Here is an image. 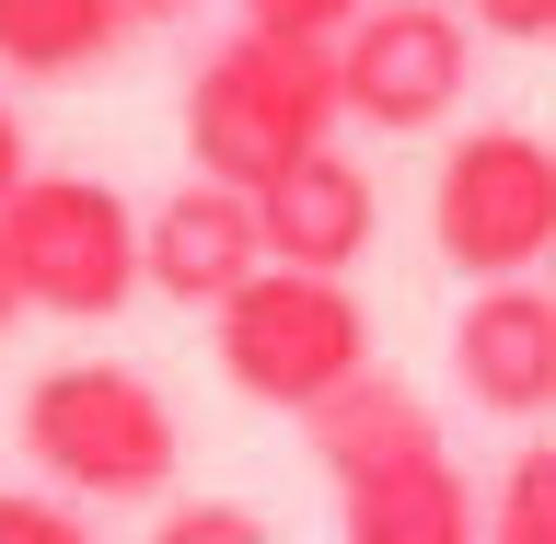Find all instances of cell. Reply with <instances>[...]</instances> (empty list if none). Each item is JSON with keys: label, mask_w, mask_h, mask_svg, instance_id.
Returning <instances> with one entry per match:
<instances>
[{"label": "cell", "mask_w": 556, "mask_h": 544, "mask_svg": "<svg viewBox=\"0 0 556 544\" xmlns=\"http://www.w3.org/2000/svg\"><path fill=\"white\" fill-rule=\"evenodd\" d=\"M0 544H93V521L70 498H35V486H0Z\"/></svg>", "instance_id": "cell-14"}, {"label": "cell", "mask_w": 556, "mask_h": 544, "mask_svg": "<svg viewBox=\"0 0 556 544\" xmlns=\"http://www.w3.org/2000/svg\"><path fill=\"white\" fill-rule=\"evenodd\" d=\"M302 429H313V464L337 476V544H486L476 486L452 476L429 406L394 371L337 382Z\"/></svg>", "instance_id": "cell-1"}, {"label": "cell", "mask_w": 556, "mask_h": 544, "mask_svg": "<svg viewBox=\"0 0 556 544\" xmlns=\"http://www.w3.org/2000/svg\"><path fill=\"white\" fill-rule=\"evenodd\" d=\"M163 12H198V0H128V24H163Z\"/></svg>", "instance_id": "cell-18"}, {"label": "cell", "mask_w": 556, "mask_h": 544, "mask_svg": "<svg viewBox=\"0 0 556 544\" xmlns=\"http://www.w3.org/2000/svg\"><path fill=\"white\" fill-rule=\"evenodd\" d=\"M208 347H220L232 394H255V406H278V417H313L337 382L371 371V313H359L348 278L255 267L232 302L208 313Z\"/></svg>", "instance_id": "cell-4"}, {"label": "cell", "mask_w": 556, "mask_h": 544, "mask_svg": "<svg viewBox=\"0 0 556 544\" xmlns=\"http://www.w3.org/2000/svg\"><path fill=\"white\" fill-rule=\"evenodd\" d=\"M128 35V0H0V69L24 81H70Z\"/></svg>", "instance_id": "cell-11"}, {"label": "cell", "mask_w": 556, "mask_h": 544, "mask_svg": "<svg viewBox=\"0 0 556 544\" xmlns=\"http://www.w3.org/2000/svg\"><path fill=\"white\" fill-rule=\"evenodd\" d=\"M486 544H556V441H521L498 498H486Z\"/></svg>", "instance_id": "cell-12"}, {"label": "cell", "mask_w": 556, "mask_h": 544, "mask_svg": "<svg viewBox=\"0 0 556 544\" xmlns=\"http://www.w3.org/2000/svg\"><path fill=\"white\" fill-rule=\"evenodd\" d=\"M337 47H313V35H267L243 24L220 35L198 59V81H186V151H198L208 186H278V174L302 163V151H325L337 139Z\"/></svg>", "instance_id": "cell-2"}, {"label": "cell", "mask_w": 556, "mask_h": 544, "mask_svg": "<svg viewBox=\"0 0 556 544\" xmlns=\"http://www.w3.org/2000/svg\"><path fill=\"white\" fill-rule=\"evenodd\" d=\"M0 267L24 313L104 325L116 302H139V208L93 174H24L0 198Z\"/></svg>", "instance_id": "cell-5"}, {"label": "cell", "mask_w": 556, "mask_h": 544, "mask_svg": "<svg viewBox=\"0 0 556 544\" xmlns=\"http://www.w3.org/2000/svg\"><path fill=\"white\" fill-rule=\"evenodd\" d=\"M24 174H35V163H24V116H12V104H0V198H12V186H24Z\"/></svg>", "instance_id": "cell-17"}, {"label": "cell", "mask_w": 556, "mask_h": 544, "mask_svg": "<svg viewBox=\"0 0 556 544\" xmlns=\"http://www.w3.org/2000/svg\"><path fill=\"white\" fill-rule=\"evenodd\" d=\"M429 243L476 278H533L556 267V139L533 128H464L429 186Z\"/></svg>", "instance_id": "cell-6"}, {"label": "cell", "mask_w": 556, "mask_h": 544, "mask_svg": "<svg viewBox=\"0 0 556 544\" xmlns=\"http://www.w3.org/2000/svg\"><path fill=\"white\" fill-rule=\"evenodd\" d=\"M174 429L163 382L128 371V359H59V371L24 382V464L59 476V498H163L174 486Z\"/></svg>", "instance_id": "cell-3"}, {"label": "cell", "mask_w": 556, "mask_h": 544, "mask_svg": "<svg viewBox=\"0 0 556 544\" xmlns=\"http://www.w3.org/2000/svg\"><path fill=\"white\" fill-rule=\"evenodd\" d=\"M255 232H267V267L348 278L371 255V232H382V198H371V174L325 139V151H302L278 186H255Z\"/></svg>", "instance_id": "cell-10"}, {"label": "cell", "mask_w": 556, "mask_h": 544, "mask_svg": "<svg viewBox=\"0 0 556 544\" xmlns=\"http://www.w3.org/2000/svg\"><path fill=\"white\" fill-rule=\"evenodd\" d=\"M12 313H24V302H12V267H0V325H12Z\"/></svg>", "instance_id": "cell-19"}, {"label": "cell", "mask_w": 556, "mask_h": 544, "mask_svg": "<svg viewBox=\"0 0 556 544\" xmlns=\"http://www.w3.org/2000/svg\"><path fill=\"white\" fill-rule=\"evenodd\" d=\"M464 81H476V24L452 0H371L337 35V104L359 128H382V139L441 128L452 104H464Z\"/></svg>", "instance_id": "cell-7"}, {"label": "cell", "mask_w": 556, "mask_h": 544, "mask_svg": "<svg viewBox=\"0 0 556 544\" xmlns=\"http://www.w3.org/2000/svg\"><path fill=\"white\" fill-rule=\"evenodd\" d=\"M151 544H278V533H267L255 510H243V498H174Z\"/></svg>", "instance_id": "cell-13"}, {"label": "cell", "mask_w": 556, "mask_h": 544, "mask_svg": "<svg viewBox=\"0 0 556 544\" xmlns=\"http://www.w3.org/2000/svg\"><path fill=\"white\" fill-rule=\"evenodd\" d=\"M545 290H556V278H545Z\"/></svg>", "instance_id": "cell-20"}, {"label": "cell", "mask_w": 556, "mask_h": 544, "mask_svg": "<svg viewBox=\"0 0 556 544\" xmlns=\"http://www.w3.org/2000/svg\"><path fill=\"white\" fill-rule=\"evenodd\" d=\"M359 12H371V0H243V24H267V35H313V47H337Z\"/></svg>", "instance_id": "cell-15"}, {"label": "cell", "mask_w": 556, "mask_h": 544, "mask_svg": "<svg viewBox=\"0 0 556 544\" xmlns=\"http://www.w3.org/2000/svg\"><path fill=\"white\" fill-rule=\"evenodd\" d=\"M255 267H267V232H255V198H243V186L186 174V186L139 220V278H151L163 302H186V313H220Z\"/></svg>", "instance_id": "cell-8"}, {"label": "cell", "mask_w": 556, "mask_h": 544, "mask_svg": "<svg viewBox=\"0 0 556 544\" xmlns=\"http://www.w3.org/2000/svg\"><path fill=\"white\" fill-rule=\"evenodd\" d=\"M452 382L486 417H556V290L486 278L464 302V325H452Z\"/></svg>", "instance_id": "cell-9"}, {"label": "cell", "mask_w": 556, "mask_h": 544, "mask_svg": "<svg viewBox=\"0 0 556 544\" xmlns=\"http://www.w3.org/2000/svg\"><path fill=\"white\" fill-rule=\"evenodd\" d=\"M476 35H510V47H556V0H452Z\"/></svg>", "instance_id": "cell-16"}]
</instances>
